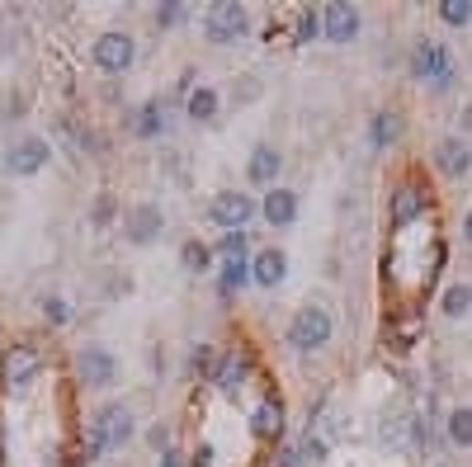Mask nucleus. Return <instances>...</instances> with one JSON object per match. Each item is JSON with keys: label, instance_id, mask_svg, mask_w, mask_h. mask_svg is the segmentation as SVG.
Wrapping results in <instances>:
<instances>
[{"label": "nucleus", "instance_id": "obj_23", "mask_svg": "<svg viewBox=\"0 0 472 467\" xmlns=\"http://www.w3.org/2000/svg\"><path fill=\"white\" fill-rule=\"evenodd\" d=\"M472 307V288L467 284H454L449 293H444V312H449V317H463Z\"/></svg>", "mask_w": 472, "mask_h": 467}, {"label": "nucleus", "instance_id": "obj_28", "mask_svg": "<svg viewBox=\"0 0 472 467\" xmlns=\"http://www.w3.org/2000/svg\"><path fill=\"white\" fill-rule=\"evenodd\" d=\"M43 312H47L52 321H58V326H62V321L71 317V307H67V302H62V297H47V302H43Z\"/></svg>", "mask_w": 472, "mask_h": 467}, {"label": "nucleus", "instance_id": "obj_32", "mask_svg": "<svg viewBox=\"0 0 472 467\" xmlns=\"http://www.w3.org/2000/svg\"><path fill=\"white\" fill-rule=\"evenodd\" d=\"M19 109H24L19 95H5V99H0V114H19Z\"/></svg>", "mask_w": 472, "mask_h": 467}, {"label": "nucleus", "instance_id": "obj_1", "mask_svg": "<svg viewBox=\"0 0 472 467\" xmlns=\"http://www.w3.org/2000/svg\"><path fill=\"white\" fill-rule=\"evenodd\" d=\"M132 439V416L128 406H104L100 416L86 425V458H104L109 449H119Z\"/></svg>", "mask_w": 472, "mask_h": 467}, {"label": "nucleus", "instance_id": "obj_3", "mask_svg": "<svg viewBox=\"0 0 472 467\" xmlns=\"http://www.w3.org/2000/svg\"><path fill=\"white\" fill-rule=\"evenodd\" d=\"M330 340V317H326V307H302L298 317H293V326H288V345L293 349H321Z\"/></svg>", "mask_w": 472, "mask_h": 467}, {"label": "nucleus", "instance_id": "obj_11", "mask_svg": "<svg viewBox=\"0 0 472 467\" xmlns=\"http://www.w3.org/2000/svg\"><path fill=\"white\" fill-rule=\"evenodd\" d=\"M326 34H330V43H350V38L359 34V10L345 5V0L326 5Z\"/></svg>", "mask_w": 472, "mask_h": 467}, {"label": "nucleus", "instance_id": "obj_17", "mask_svg": "<svg viewBox=\"0 0 472 467\" xmlns=\"http://www.w3.org/2000/svg\"><path fill=\"white\" fill-rule=\"evenodd\" d=\"M265 217L274 227H288L298 217V194H288V189H274V194L265 199Z\"/></svg>", "mask_w": 472, "mask_h": 467}, {"label": "nucleus", "instance_id": "obj_2", "mask_svg": "<svg viewBox=\"0 0 472 467\" xmlns=\"http://www.w3.org/2000/svg\"><path fill=\"white\" fill-rule=\"evenodd\" d=\"M411 76H415V80H430L435 90H449V86H454V62H449V52H444L435 38L415 43V52H411Z\"/></svg>", "mask_w": 472, "mask_h": 467}, {"label": "nucleus", "instance_id": "obj_27", "mask_svg": "<svg viewBox=\"0 0 472 467\" xmlns=\"http://www.w3.org/2000/svg\"><path fill=\"white\" fill-rule=\"evenodd\" d=\"M317 29H321V19H317L312 10H302V15H298V29H293V34H298V43H312V38H317Z\"/></svg>", "mask_w": 472, "mask_h": 467}, {"label": "nucleus", "instance_id": "obj_5", "mask_svg": "<svg viewBox=\"0 0 472 467\" xmlns=\"http://www.w3.org/2000/svg\"><path fill=\"white\" fill-rule=\"evenodd\" d=\"M204 29H208L213 43H236L246 34V10L232 5V0H217V5L208 10V19H204Z\"/></svg>", "mask_w": 472, "mask_h": 467}, {"label": "nucleus", "instance_id": "obj_22", "mask_svg": "<svg viewBox=\"0 0 472 467\" xmlns=\"http://www.w3.org/2000/svg\"><path fill=\"white\" fill-rule=\"evenodd\" d=\"M213 114H217V95L208 86H199L189 95V119H213Z\"/></svg>", "mask_w": 472, "mask_h": 467}, {"label": "nucleus", "instance_id": "obj_26", "mask_svg": "<svg viewBox=\"0 0 472 467\" xmlns=\"http://www.w3.org/2000/svg\"><path fill=\"white\" fill-rule=\"evenodd\" d=\"M152 132H161V104H147L137 114V137H152Z\"/></svg>", "mask_w": 472, "mask_h": 467}, {"label": "nucleus", "instance_id": "obj_29", "mask_svg": "<svg viewBox=\"0 0 472 467\" xmlns=\"http://www.w3.org/2000/svg\"><path fill=\"white\" fill-rule=\"evenodd\" d=\"M321 453H326V444L308 434V444H302V458H308V462H321Z\"/></svg>", "mask_w": 472, "mask_h": 467}, {"label": "nucleus", "instance_id": "obj_6", "mask_svg": "<svg viewBox=\"0 0 472 467\" xmlns=\"http://www.w3.org/2000/svg\"><path fill=\"white\" fill-rule=\"evenodd\" d=\"M43 166H47V142H43V137H24V142L10 147V156H5V171L10 175H34Z\"/></svg>", "mask_w": 472, "mask_h": 467}, {"label": "nucleus", "instance_id": "obj_15", "mask_svg": "<svg viewBox=\"0 0 472 467\" xmlns=\"http://www.w3.org/2000/svg\"><path fill=\"white\" fill-rule=\"evenodd\" d=\"M251 430L260 434V439H274L284 430V406H279V397H265L260 406H256V416H251Z\"/></svg>", "mask_w": 472, "mask_h": 467}, {"label": "nucleus", "instance_id": "obj_13", "mask_svg": "<svg viewBox=\"0 0 472 467\" xmlns=\"http://www.w3.org/2000/svg\"><path fill=\"white\" fill-rule=\"evenodd\" d=\"M246 373H251V364H246V354H222V364H217V373H213V382H217V392H241V382H246Z\"/></svg>", "mask_w": 472, "mask_h": 467}, {"label": "nucleus", "instance_id": "obj_25", "mask_svg": "<svg viewBox=\"0 0 472 467\" xmlns=\"http://www.w3.org/2000/svg\"><path fill=\"white\" fill-rule=\"evenodd\" d=\"M397 137V114H378L373 119V147H387Z\"/></svg>", "mask_w": 472, "mask_h": 467}, {"label": "nucleus", "instance_id": "obj_31", "mask_svg": "<svg viewBox=\"0 0 472 467\" xmlns=\"http://www.w3.org/2000/svg\"><path fill=\"white\" fill-rule=\"evenodd\" d=\"M109 217H114V199H100L95 203V223H109Z\"/></svg>", "mask_w": 472, "mask_h": 467}, {"label": "nucleus", "instance_id": "obj_21", "mask_svg": "<svg viewBox=\"0 0 472 467\" xmlns=\"http://www.w3.org/2000/svg\"><path fill=\"white\" fill-rule=\"evenodd\" d=\"M180 265H184L189 274H204V269H208V245L184 241V245H180Z\"/></svg>", "mask_w": 472, "mask_h": 467}, {"label": "nucleus", "instance_id": "obj_9", "mask_svg": "<svg viewBox=\"0 0 472 467\" xmlns=\"http://www.w3.org/2000/svg\"><path fill=\"white\" fill-rule=\"evenodd\" d=\"M95 62H100L104 71H128V62H132V38H128V34H104V38L95 43Z\"/></svg>", "mask_w": 472, "mask_h": 467}, {"label": "nucleus", "instance_id": "obj_30", "mask_svg": "<svg viewBox=\"0 0 472 467\" xmlns=\"http://www.w3.org/2000/svg\"><path fill=\"white\" fill-rule=\"evenodd\" d=\"M180 19V5H161L156 10V24H161V29H165V24H175Z\"/></svg>", "mask_w": 472, "mask_h": 467}, {"label": "nucleus", "instance_id": "obj_8", "mask_svg": "<svg viewBox=\"0 0 472 467\" xmlns=\"http://www.w3.org/2000/svg\"><path fill=\"white\" fill-rule=\"evenodd\" d=\"M251 213H256V203L246 199V194H232V189H227V194H217V199H213V223L232 227V232L251 223Z\"/></svg>", "mask_w": 472, "mask_h": 467}, {"label": "nucleus", "instance_id": "obj_34", "mask_svg": "<svg viewBox=\"0 0 472 467\" xmlns=\"http://www.w3.org/2000/svg\"><path fill=\"white\" fill-rule=\"evenodd\" d=\"M161 467H180V453H161Z\"/></svg>", "mask_w": 472, "mask_h": 467}, {"label": "nucleus", "instance_id": "obj_33", "mask_svg": "<svg viewBox=\"0 0 472 467\" xmlns=\"http://www.w3.org/2000/svg\"><path fill=\"white\" fill-rule=\"evenodd\" d=\"M397 336H402V340H415V317H406V321L397 326Z\"/></svg>", "mask_w": 472, "mask_h": 467}, {"label": "nucleus", "instance_id": "obj_35", "mask_svg": "<svg viewBox=\"0 0 472 467\" xmlns=\"http://www.w3.org/2000/svg\"><path fill=\"white\" fill-rule=\"evenodd\" d=\"M463 236H467V241H472V213H467V217H463Z\"/></svg>", "mask_w": 472, "mask_h": 467}, {"label": "nucleus", "instance_id": "obj_7", "mask_svg": "<svg viewBox=\"0 0 472 467\" xmlns=\"http://www.w3.org/2000/svg\"><path fill=\"white\" fill-rule=\"evenodd\" d=\"M114 373H119V364H114V354H109V349L90 345L86 354H80V382H90V388H109Z\"/></svg>", "mask_w": 472, "mask_h": 467}, {"label": "nucleus", "instance_id": "obj_16", "mask_svg": "<svg viewBox=\"0 0 472 467\" xmlns=\"http://www.w3.org/2000/svg\"><path fill=\"white\" fill-rule=\"evenodd\" d=\"M284 269H288L284 251H260V255H256V265H251V279H256V284H265V288H274V284L284 279Z\"/></svg>", "mask_w": 472, "mask_h": 467}, {"label": "nucleus", "instance_id": "obj_14", "mask_svg": "<svg viewBox=\"0 0 472 467\" xmlns=\"http://www.w3.org/2000/svg\"><path fill=\"white\" fill-rule=\"evenodd\" d=\"M435 166L444 171V175H467L472 171V151L463 147V142H439V151H435Z\"/></svg>", "mask_w": 472, "mask_h": 467}, {"label": "nucleus", "instance_id": "obj_19", "mask_svg": "<svg viewBox=\"0 0 472 467\" xmlns=\"http://www.w3.org/2000/svg\"><path fill=\"white\" fill-rule=\"evenodd\" d=\"M246 279H251V265H246V251L227 255V274H222V293H232V288H241Z\"/></svg>", "mask_w": 472, "mask_h": 467}, {"label": "nucleus", "instance_id": "obj_4", "mask_svg": "<svg viewBox=\"0 0 472 467\" xmlns=\"http://www.w3.org/2000/svg\"><path fill=\"white\" fill-rule=\"evenodd\" d=\"M38 368H43L38 345H10V354L0 359V378H5L10 388H24V382H34Z\"/></svg>", "mask_w": 472, "mask_h": 467}, {"label": "nucleus", "instance_id": "obj_10", "mask_svg": "<svg viewBox=\"0 0 472 467\" xmlns=\"http://www.w3.org/2000/svg\"><path fill=\"white\" fill-rule=\"evenodd\" d=\"M161 208L156 203H142V208H132L128 213V241L132 245H147V241H156V232H161Z\"/></svg>", "mask_w": 472, "mask_h": 467}, {"label": "nucleus", "instance_id": "obj_18", "mask_svg": "<svg viewBox=\"0 0 472 467\" xmlns=\"http://www.w3.org/2000/svg\"><path fill=\"white\" fill-rule=\"evenodd\" d=\"M274 175H279V151H274V147H256V156H251V180H256V184H269Z\"/></svg>", "mask_w": 472, "mask_h": 467}, {"label": "nucleus", "instance_id": "obj_24", "mask_svg": "<svg viewBox=\"0 0 472 467\" xmlns=\"http://www.w3.org/2000/svg\"><path fill=\"white\" fill-rule=\"evenodd\" d=\"M439 19H444V24H467V19H472V5H467V0H444Z\"/></svg>", "mask_w": 472, "mask_h": 467}, {"label": "nucleus", "instance_id": "obj_20", "mask_svg": "<svg viewBox=\"0 0 472 467\" xmlns=\"http://www.w3.org/2000/svg\"><path fill=\"white\" fill-rule=\"evenodd\" d=\"M449 439L458 449H472V406H463V410L449 416Z\"/></svg>", "mask_w": 472, "mask_h": 467}, {"label": "nucleus", "instance_id": "obj_12", "mask_svg": "<svg viewBox=\"0 0 472 467\" xmlns=\"http://www.w3.org/2000/svg\"><path fill=\"white\" fill-rule=\"evenodd\" d=\"M425 213V194L415 184H402L397 194H393V227H406V223H415V217Z\"/></svg>", "mask_w": 472, "mask_h": 467}]
</instances>
